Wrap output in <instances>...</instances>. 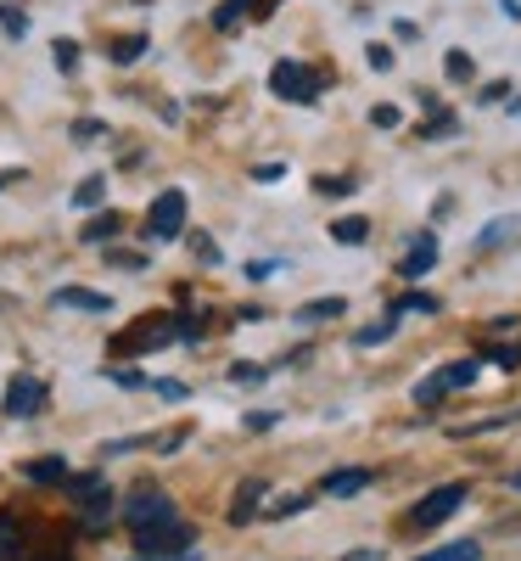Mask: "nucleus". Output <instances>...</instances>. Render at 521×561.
Wrapping results in <instances>:
<instances>
[{
    "label": "nucleus",
    "instance_id": "obj_39",
    "mask_svg": "<svg viewBox=\"0 0 521 561\" xmlns=\"http://www.w3.org/2000/svg\"><path fill=\"white\" fill-rule=\"evenodd\" d=\"M102 135H107L102 118H79V124H73V140H102Z\"/></svg>",
    "mask_w": 521,
    "mask_h": 561
},
{
    "label": "nucleus",
    "instance_id": "obj_2",
    "mask_svg": "<svg viewBox=\"0 0 521 561\" xmlns=\"http://www.w3.org/2000/svg\"><path fill=\"white\" fill-rule=\"evenodd\" d=\"M118 517H124V528L129 534H140V528H158V523H174L180 517V511H174V500L158 489V483H135L129 489V500H124V511H118Z\"/></svg>",
    "mask_w": 521,
    "mask_h": 561
},
{
    "label": "nucleus",
    "instance_id": "obj_16",
    "mask_svg": "<svg viewBox=\"0 0 521 561\" xmlns=\"http://www.w3.org/2000/svg\"><path fill=\"white\" fill-rule=\"evenodd\" d=\"M152 51V39L147 34H118L113 45H107V57H113V68H135L140 57Z\"/></svg>",
    "mask_w": 521,
    "mask_h": 561
},
{
    "label": "nucleus",
    "instance_id": "obj_36",
    "mask_svg": "<svg viewBox=\"0 0 521 561\" xmlns=\"http://www.w3.org/2000/svg\"><path fill=\"white\" fill-rule=\"evenodd\" d=\"M107 264H118V270H147V253H129V248H107Z\"/></svg>",
    "mask_w": 521,
    "mask_h": 561
},
{
    "label": "nucleus",
    "instance_id": "obj_3",
    "mask_svg": "<svg viewBox=\"0 0 521 561\" xmlns=\"http://www.w3.org/2000/svg\"><path fill=\"white\" fill-rule=\"evenodd\" d=\"M269 90H275L280 102L314 107V102H320V73H314L309 62H298V57H280V62L269 68Z\"/></svg>",
    "mask_w": 521,
    "mask_h": 561
},
{
    "label": "nucleus",
    "instance_id": "obj_25",
    "mask_svg": "<svg viewBox=\"0 0 521 561\" xmlns=\"http://www.w3.org/2000/svg\"><path fill=\"white\" fill-rule=\"evenodd\" d=\"M247 7H253V0H224V7L213 12V28H224V34H230L235 23H242V18H247Z\"/></svg>",
    "mask_w": 521,
    "mask_h": 561
},
{
    "label": "nucleus",
    "instance_id": "obj_18",
    "mask_svg": "<svg viewBox=\"0 0 521 561\" xmlns=\"http://www.w3.org/2000/svg\"><path fill=\"white\" fill-rule=\"evenodd\" d=\"M331 242H337V248H364V242H370V219H364V214L337 219V225H331Z\"/></svg>",
    "mask_w": 521,
    "mask_h": 561
},
{
    "label": "nucleus",
    "instance_id": "obj_21",
    "mask_svg": "<svg viewBox=\"0 0 521 561\" xmlns=\"http://www.w3.org/2000/svg\"><path fill=\"white\" fill-rule=\"evenodd\" d=\"M102 197H107V174H84L73 192V208H102Z\"/></svg>",
    "mask_w": 521,
    "mask_h": 561
},
{
    "label": "nucleus",
    "instance_id": "obj_17",
    "mask_svg": "<svg viewBox=\"0 0 521 561\" xmlns=\"http://www.w3.org/2000/svg\"><path fill=\"white\" fill-rule=\"evenodd\" d=\"M325 494H337V500H354V494H364L370 489V472H359V466H348V472H331L325 483H320Z\"/></svg>",
    "mask_w": 521,
    "mask_h": 561
},
{
    "label": "nucleus",
    "instance_id": "obj_24",
    "mask_svg": "<svg viewBox=\"0 0 521 561\" xmlns=\"http://www.w3.org/2000/svg\"><path fill=\"white\" fill-rule=\"evenodd\" d=\"M264 377H269V370L253 365V359H235V365H230V382H235V388H258Z\"/></svg>",
    "mask_w": 521,
    "mask_h": 561
},
{
    "label": "nucleus",
    "instance_id": "obj_35",
    "mask_svg": "<svg viewBox=\"0 0 521 561\" xmlns=\"http://www.w3.org/2000/svg\"><path fill=\"white\" fill-rule=\"evenodd\" d=\"M0 28H7L12 39H23V34H28V18H23L18 7H0Z\"/></svg>",
    "mask_w": 521,
    "mask_h": 561
},
{
    "label": "nucleus",
    "instance_id": "obj_45",
    "mask_svg": "<svg viewBox=\"0 0 521 561\" xmlns=\"http://www.w3.org/2000/svg\"><path fill=\"white\" fill-rule=\"evenodd\" d=\"M23 180V169H0V192H7V185H18Z\"/></svg>",
    "mask_w": 521,
    "mask_h": 561
},
{
    "label": "nucleus",
    "instance_id": "obj_47",
    "mask_svg": "<svg viewBox=\"0 0 521 561\" xmlns=\"http://www.w3.org/2000/svg\"><path fill=\"white\" fill-rule=\"evenodd\" d=\"M343 561H382V550H354V556H343Z\"/></svg>",
    "mask_w": 521,
    "mask_h": 561
},
{
    "label": "nucleus",
    "instance_id": "obj_13",
    "mask_svg": "<svg viewBox=\"0 0 521 561\" xmlns=\"http://www.w3.org/2000/svg\"><path fill=\"white\" fill-rule=\"evenodd\" d=\"M432 264H438V237H415V248L398 259V275H404V280L432 275Z\"/></svg>",
    "mask_w": 521,
    "mask_h": 561
},
{
    "label": "nucleus",
    "instance_id": "obj_1",
    "mask_svg": "<svg viewBox=\"0 0 521 561\" xmlns=\"http://www.w3.org/2000/svg\"><path fill=\"white\" fill-rule=\"evenodd\" d=\"M169 343H180V314H140L135 325L113 332L107 354H113V359H129V354H152V348H169Z\"/></svg>",
    "mask_w": 521,
    "mask_h": 561
},
{
    "label": "nucleus",
    "instance_id": "obj_44",
    "mask_svg": "<svg viewBox=\"0 0 521 561\" xmlns=\"http://www.w3.org/2000/svg\"><path fill=\"white\" fill-rule=\"evenodd\" d=\"M280 174H287L280 163H258V169H253V180H264V185H269V180H280Z\"/></svg>",
    "mask_w": 521,
    "mask_h": 561
},
{
    "label": "nucleus",
    "instance_id": "obj_30",
    "mask_svg": "<svg viewBox=\"0 0 521 561\" xmlns=\"http://www.w3.org/2000/svg\"><path fill=\"white\" fill-rule=\"evenodd\" d=\"M298 511H309V494H280L264 517H298Z\"/></svg>",
    "mask_w": 521,
    "mask_h": 561
},
{
    "label": "nucleus",
    "instance_id": "obj_37",
    "mask_svg": "<svg viewBox=\"0 0 521 561\" xmlns=\"http://www.w3.org/2000/svg\"><path fill=\"white\" fill-rule=\"evenodd\" d=\"M505 96H510V79H488V84L477 90V102H483V107H494V102H505Z\"/></svg>",
    "mask_w": 521,
    "mask_h": 561
},
{
    "label": "nucleus",
    "instance_id": "obj_19",
    "mask_svg": "<svg viewBox=\"0 0 521 561\" xmlns=\"http://www.w3.org/2000/svg\"><path fill=\"white\" fill-rule=\"evenodd\" d=\"M477 370H483V354H477V359H454V365H443V370H438V382H443L449 393H460V388L477 382Z\"/></svg>",
    "mask_w": 521,
    "mask_h": 561
},
{
    "label": "nucleus",
    "instance_id": "obj_48",
    "mask_svg": "<svg viewBox=\"0 0 521 561\" xmlns=\"http://www.w3.org/2000/svg\"><path fill=\"white\" fill-rule=\"evenodd\" d=\"M158 561H202V550H180V556H158Z\"/></svg>",
    "mask_w": 521,
    "mask_h": 561
},
{
    "label": "nucleus",
    "instance_id": "obj_15",
    "mask_svg": "<svg viewBox=\"0 0 521 561\" xmlns=\"http://www.w3.org/2000/svg\"><path fill=\"white\" fill-rule=\"evenodd\" d=\"M23 478H28V483H45V489H51V483H68V460H62V455L23 460Z\"/></svg>",
    "mask_w": 521,
    "mask_h": 561
},
{
    "label": "nucleus",
    "instance_id": "obj_29",
    "mask_svg": "<svg viewBox=\"0 0 521 561\" xmlns=\"http://www.w3.org/2000/svg\"><path fill=\"white\" fill-rule=\"evenodd\" d=\"M314 192H320V197H348L354 180H348V174H343V180H337V174H314Z\"/></svg>",
    "mask_w": 521,
    "mask_h": 561
},
{
    "label": "nucleus",
    "instance_id": "obj_20",
    "mask_svg": "<svg viewBox=\"0 0 521 561\" xmlns=\"http://www.w3.org/2000/svg\"><path fill=\"white\" fill-rule=\"evenodd\" d=\"M348 314V304L343 298H314V304H303L298 309V325H314V320H343Z\"/></svg>",
    "mask_w": 521,
    "mask_h": 561
},
{
    "label": "nucleus",
    "instance_id": "obj_34",
    "mask_svg": "<svg viewBox=\"0 0 521 561\" xmlns=\"http://www.w3.org/2000/svg\"><path fill=\"white\" fill-rule=\"evenodd\" d=\"M432 135H454V113H432L420 124V140H432Z\"/></svg>",
    "mask_w": 521,
    "mask_h": 561
},
{
    "label": "nucleus",
    "instance_id": "obj_9",
    "mask_svg": "<svg viewBox=\"0 0 521 561\" xmlns=\"http://www.w3.org/2000/svg\"><path fill=\"white\" fill-rule=\"evenodd\" d=\"M516 237H521V219L505 214V219H488V225L477 230V242H471V248H477V253H499V248H510Z\"/></svg>",
    "mask_w": 521,
    "mask_h": 561
},
{
    "label": "nucleus",
    "instance_id": "obj_23",
    "mask_svg": "<svg viewBox=\"0 0 521 561\" xmlns=\"http://www.w3.org/2000/svg\"><path fill=\"white\" fill-rule=\"evenodd\" d=\"M483 550L471 545V539H460V545H443V550H432V556H415V561H477Z\"/></svg>",
    "mask_w": 521,
    "mask_h": 561
},
{
    "label": "nucleus",
    "instance_id": "obj_10",
    "mask_svg": "<svg viewBox=\"0 0 521 561\" xmlns=\"http://www.w3.org/2000/svg\"><path fill=\"white\" fill-rule=\"evenodd\" d=\"M51 304L57 309H84V314H113V298L107 293H84V287H57Z\"/></svg>",
    "mask_w": 521,
    "mask_h": 561
},
{
    "label": "nucleus",
    "instance_id": "obj_11",
    "mask_svg": "<svg viewBox=\"0 0 521 561\" xmlns=\"http://www.w3.org/2000/svg\"><path fill=\"white\" fill-rule=\"evenodd\" d=\"M269 489H264V478H247L242 489H235V505H230V528H247L253 517H258V500H264Z\"/></svg>",
    "mask_w": 521,
    "mask_h": 561
},
{
    "label": "nucleus",
    "instance_id": "obj_28",
    "mask_svg": "<svg viewBox=\"0 0 521 561\" xmlns=\"http://www.w3.org/2000/svg\"><path fill=\"white\" fill-rule=\"evenodd\" d=\"M364 62H370V73H387L398 57H393V45H382V39H375V45H364Z\"/></svg>",
    "mask_w": 521,
    "mask_h": 561
},
{
    "label": "nucleus",
    "instance_id": "obj_26",
    "mask_svg": "<svg viewBox=\"0 0 521 561\" xmlns=\"http://www.w3.org/2000/svg\"><path fill=\"white\" fill-rule=\"evenodd\" d=\"M483 359H494L505 370H521V343H494V348H483Z\"/></svg>",
    "mask_w": 521,
    "mask_h": 561
},
{
    "label": "nucleus",
    "instance_id": "obj_27",
    "mask_svg": "<svg viewBox=\"0 0 521 561\" xmlns=\"http://www.w3.org/2000/svg\"><path fill=\"white\" fill-rule=\"evenodd\" d=\"M393 309H398V314H438V298H432V293H409V298H398Z\"/></svg>",
    "mask_w": 521,
    "mask_h": 561
},
{
    "label": "nucleus",
    "instance_id": "obj_50",
    "mask_svg": "<svg viewBox=\"0 0 521 561\" xmlns=\"http://www.w3.org/2000/svg\"><path fill=\"white\" fill-rule=\"evenodd\" d=\"M516 489H521V472H516Z\"/></svg>",
    "mask_w": 521,
    "mask_h": 561
},
{
    "label": "nucleus",
    "instance_id": "obj_42",
    "mask_svg": "<svg viewBox=\"0 0 521 561\" xmlns=\"http://www.w3.org/2000/svg\"><path fill=\"white\" fill-rule=\"evenodd\" d=\"M152 388H158V399H169V404L185 399V382H152Z\"/></svg>",
    "mask_w": 521,
    "mask_h": 561
},
{
    "label": "nucleus",
    "instance_id": "obj_38",
    "mask_svg": "<svg viewBox=\"0 0 521 561\" xmlns=\"http://www.w3.org/2000/svg\"><path fill=\"white\" fill-rule=\"evenodd\" d=\"M370 124H375V129H398L404 113H398V107H370Z\"/></svg>",
    "mask_w": 521,
    "mask_h": 561
},
{
    "label": "nucleus",
    "instance_id": "obj_7",
    "mask_svg": "<svg viewBox=\"0 0 521 561\" xmlns=\"http://www.w3.org/2000/svg\"><path fill=\"white\" fill-rule=\"evenodd\" d=\"M45 410V382L34 377V370H18V377L7 382V415L12 421H28Z\"/></svg>",
    "mask_w": 521,
    "mask_h": 561
},
{
    "label": "nucleus",
    "instance_id": "obj_22",
    "mask_svg": "<svg viewBox=\"0 0 521 561\" xmlns=\"http://www.w3.org/2000/svg\"><path fill=\"white\" fill-rule=\"evenodd\" d=\"M393 332H398V309H387V314L375 320V325H364V332H359L354 343H359V348H375V343H387Z\"/></svg>",
    "mask_w": 521,
    "mask_h": 561
},
{
    "label": "nucleus",
    "instance_id": "obj_49",
    "mask_svg": "<svg viewBox=\"0 0 521 561\" xmlns=\"http://www.w3.org/2000/svg\"><path fill=\"white\" fill-rule=\"evenodd\" d=\"M135 7H152V0H135Z\"/></svg>",
    "mask_w": 521,
    "mask_h": 561
},
{
    "label": "nucleus",
    "instance_id": "obj_31",
    "mask_svg": "<svg viewBox=\"0 0 521 561\" xmlns=\"http://www.w3.org/2000/svg\"><path fill=\"white\" fill-rule=\"evenodd\" d=\"M51 57H57L62 73H73L79 68V39H51Z\"/></svg>",
    "mask_w": 521,
    "mask_h": 561
},
{
    "label": "nucleus",
    "instance_id": "obj_33",
    "mask_svg": "<svg viewBox=\"0 0 521 561\" xmlns=\"http://www.w3.org/2000/svg\"><path fill=\"white\" fill-rule=\"evenodd\" d=\"M107 382H118V388H147V377L140 370H129V365H113V370H102Z\"/></svg>",
    "mask_w": 521,
    "mask_h": 561
},
{
    "label": "nucleus",
    "instance_id": "obj_5",
    "mask_svg": "<svg viewBox=\"0 0 521 561\" xmlns=\"http://www.w3.org/2000/svg\"><path fill=\"white\" fill-rule=\"evenodd\" d=\"M185 237V192H163L147 208V242H180Z\"/></svg>",
    "mask_w": 521,
    "mask_h": 561
},
{
    "label": "nucleus",
    "instance_id": "obj_41",
    "mask_svg": "<svg viewBox=\"0 0 521 561\" xmlns=\"http://www.w3.org/2000/svg\"><path fill=\"white\" fill-rule=\"evenodd\" d=\"M275 427V410H253L247 415V433H269Z\"/></svg>",
    "mask_w": 521,
    "mask_h": 561
},
{
    "label": "nucleus",
    "instance_id": "obj_14",
    "mask_svg": "<svg viewBox=\"0 0 521 561\" xmlns=\"http://www.w3.org/2000/svg\"><path fill=\"white\" fill-rule=\"evenodd\" d=\"M124 230V214L118 208H107V214H96L84 230H79V242H90V248H113V237Z\"/></svg>",
    "mask_w": 521,
    "mask_h": 561
},
{
    "label": "nucleus",
    "instance_id": "obj_43",
    "mask_svg": "<svg viewBox=\"0 0 521 561\" xmlns=\"http://www.w3.org/2000/svg\"><path fill=\"white\" fill-rule=\"evenodd\" d=\"M269 270H280V259H258V264H247V280H264Z\"/></svg>",
    "mask_w": 521,
    "mask_h": 561
},
{
    "label": "nucleus",
    "instance_id": "obj_40",
    "mask_svg": "<svg viewBox=\"0 0 521 561\" xmlns=\"http://www.w3.org/2000/svg\"><path fill=\"white\" fill-rule=\"evenodd\" d=\"M192 253H197L202 264H219V242H208V237H192Z\"/></svg>",
    "mask_w": 521,
    "mask_h": 561
},
{
    "label": "nucleus",
    "instance_id": "obj_4",
    "mask_svg": "<svg viewBox=\"0 0 521 561\" xmlns=\"http://www.w3.org/2000/svg\"><path fill=\"white\" fill-rule=\"evenodd\" d=\"M135 550L140 561H158V556H180V550H197V528L192 523H158V528H140L135 534Z\"/></svg>",
    "mask_w": 521,
    "mask_h": 561
},
{
    "label": "nucleus",
    "instance_id": "obj_12",
    "mask_svg": "<svg viewBox=\"0 0 521 561\" xmlns=\"http://www.w3.org/2000/svg\"><path fill=\"white\" fill-rule=\"evenodd\" d=\"M18 556H28V528L18 511H0V561H18Z\"/></svg>",
    "mask_w": 521,
    "mask_h": 561
},
{
    "label": "nucleus",
    "instance_id": "obj_6",
    "mask_svg": "<svg viewBox=\"0 0 521 561\" xmlns=\"http://www.w3.org/2000/svg\"><path fill=\"white\" fill-rule=\"evenodd\" d=\"M465 483H443V489H432V494H426L415 511H409V528H443L449 517H454V511L465 505Z\"/></svg>",
    "mask_w": 521,
    "mask_h": 561
},
{
    "label": "nucleus",
    "instance_id": "obj_46",
    "mask_svg": "<svg viewBox=\"0 0 521 561\" xmlns=\"http://www.w3.org/2000/svg\"><path fill=\"white\" fill-rule=\"evenodd\" d=\"M499 7H505V18H510V23H521V0H499Z\"/></svg>",
    "mask_w": 521,
    "mask_h": 561
},
{
    "label": "nucleus",
    "instance_id": "obj_8",
    "mask_svg": "<svg viewBox=\"0 0 521 561\" xmlns=\"http://www.w3.org/2000/svg\"><path fill=\"white\" fill-rule=\"evenodd\" d=\"M113 517H118V500H113L107 489H96L90 500H79V528H84V534H107Z\"/></svg>",
    "mask_w": 521,
    "mask_h": 561
},
{
    "label": "nucleus",
    "instance_id": "obj_32",
    "mask_svg": "<svg viewBox=\"0 0 521 561\" xmlns=\"http://www.w3.org/2000/svg\"><path fill=\"white\" fill-rule=\"evenodd\" d=\"M471 73H477L471 51H449V79H454V84H471Z\"/></svg>",
    "mask_w": 521,
    "mask_h": 561
}]
</instances>
